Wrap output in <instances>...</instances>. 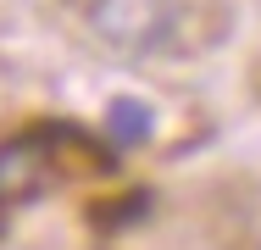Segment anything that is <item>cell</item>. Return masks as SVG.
Segmentation results:
<instances>
[{
    "label": "cell",
    "mask_w": 261,
    "mask_h": 250,
    "mask_svg": "<svg viewBox=\"0 0 261 250\" xmlns=\"http://www.w3.org/2000/svg\"><path fill=\"white\" fill-rule=\"evenodd\" d=\"M84 22L95 34V45L122 56V61H145L172 50L184 28V0H89Z\"/></svg>",
    "instance_id": "obj_1"
}]
</instances>
